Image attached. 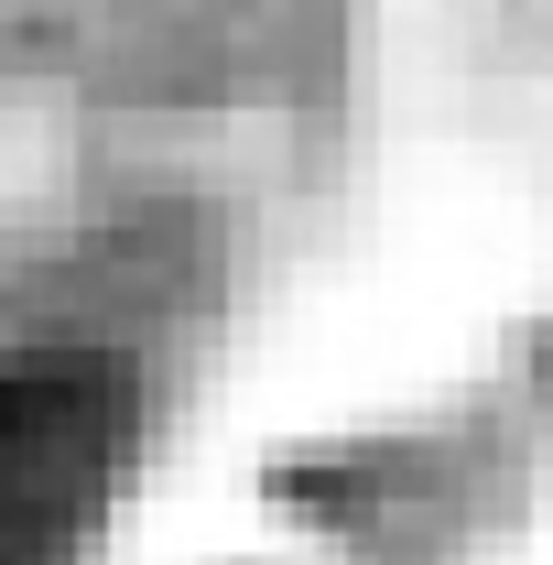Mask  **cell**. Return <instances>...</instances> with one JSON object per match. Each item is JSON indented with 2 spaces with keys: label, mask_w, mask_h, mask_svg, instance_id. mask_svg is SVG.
<instances>
[{
  "label": "cell",
  "mask_w": 553,
  "mask_h": 565,
  "mask_svg": "<svg viewBox=\"0 0 553 565\" xmlns=\"http://www.w3.org/2000/svg\"><path fill=\"white\" fill-rule=\"evenodd\" d=\"M131 457V381L87 349H0V565H87Z\"/></svg>",
  "instance_id": "6da1fadb"
}]
</instances>
